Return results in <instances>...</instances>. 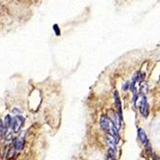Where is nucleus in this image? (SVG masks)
Masks as SVG:
<instances>
[{
	"label": "nucleus",
	"mask_w": 160,
	"mask_h": 160,
	"mask_svg": "<svg viewBox=\"0 0 160 160\" xmlns=\"http://www.w3.org/2000/svg\"><path fill=\"white\" fill-rule=\"evenodd\" d=\"M101 127L103 128L108 135L113 136V137H118V129L115 128L113 123L109 120L108 116L103 115L101 117Z\"/></svg>",
	"instance_id": "f257e3e1"
},
{
	"label": "nucleus",
	"mask_w": 160,
	"mask_h": 160,
	"mask_svg": "<svg viewBox=\"0 0 160 160\" xmlns=\"http://www.w3.org/2000/svg\"><path fill=\"white\" fill-rule=\"evenodd\" d=\"M137 106L139 107L140 112L141 114L144 116V117H148L149 115V105L147 99L144 95H140L137 99Z\"/></svg>",
	"instance_id": "f03ea898"
},
{
	"label": "nucleus",
	"mask_w": 160,
	"mask_h": 160,
	"mask_svg": "<svg viewBox=\"0 0 160 160\" xmlns=\"http://www.w3.org/2000/svg\"><path fill=\"white\" fill-rule=\"evenodd\" d=\"M23 124H24V118L22 117V116H19V115L16 116V117H14L12 119V121L11 128L12 129V132H18L19 130L21 129Z\"/></svg>",
	"instance_id": "7ed1b4c3"
},
{
	"label": "nucleus",
	"mask_w": 160,
	"mask_h": 160,
	"mask_svg": "<svg viewBox=\"0 0 160 160\" xmlns=\"http://www.w3.org/2000/svg\"><path fill=\"white\" fill-rule=\"evenodd\" d=\"M108 117L113 123V125L115 126V128L119 130L120 129V127H121V121H122L120 119V117H119V115H117V113H116L115 111H113V110H109L108 111Z\"/></svg>",
	"instance_id": "20e7f679"
},
{
	"label": "nucleus",
	"mask_w": 160,
	"mask_h": 160,
	"mask_svg": "<svg viewBox=\"0 0 160 160\" xmlns=\"http://www.w3.org/2000/svg\"><path fill=\"white\" fill-rule=\"evenodd\" d=\"M114 101H115V105L118 108V115L120 119L122 120V106H121V100L119 97V94L117 91H114Z\"/></svg>",
	"instance_id": "39448f33"
},
{
	"label": "nucleus",
	"mask_w": 160,
	"mask_h": 160,
	"mask_svg": "<svg viewBox=\"0 0 160 160\" xmlns=\"http://www.w3.org/2000/svg\"><path fill=\"white\" fill-rule=\"evenodd\" d=\"M23 146H24V135H20L14 140V149L20 151L22 150Z\"/></svg>",
	"instance_id": "423d86ee"
},
{
	"label": "nucleus",
	"mask_w": 160,
	"mask_h": 160,
	"mask_svg": "<svg viewBox=\"0 0 160 160\" xmlns=\"http://www.w3.org/2000/svg\"><path fill=\"white\" fill-rule=\"evenodd\" d=\"M137 132H138V137H139L140 141H141L143 144H146V143L148 142V137H147L146 132H144V129L141 128H139L137 129Z\"/></svg>",
	"instance_id": "0eeeda50"
},
{
	"label": "nucleus",
	"mask_w": 160,
	"mask_h": 160,
	"mask_svg": "<svg viewBox=\"0 0 160 160\" xmlns=\"http://www.w3.org/2000/svg\"><path fill=\"white\" fill-rule=\"evenodd\" d=\"M140 93L141 95H144V94H146L148 92V84L147 83H142L140 85Z\"/></svg>",
	"instance_id": "6e6552de"
},
{
	"label": "nucleus",
	"mask_w": 160,
	"mask_h": 160,
	"mask_svg": "<svg viewBox=\"0 0 160 160\" xmlns=\"http://www.w3.org/2000/svg\"><path fill=\"white\" fill-rule=\"evenodd\" d=\"M12 119L11 118V116H10V115H7V116H6V118H5V122H4V125H5L6 128H11V126H12Z\"/></svg>",
	"instance_id": "1a4fd4ad"
},
{
	"label": "nucleus",
	"mask_w": 160,
	"mask_h": 160,
	"mask_svg": "<svg viewBox=\"0 0 160 160\" xmlns=\"http://www.w3.org/2000/svg\"><path fill=\"white\" fill-rule=\"evenodd\" d=\"M5 130H6V127L4 125V122L2 120H0V134H4L5 133Z\"/></svg>",
	"instance_id": "9d476101"
},
{
	"label": "nucleus",
	"mask_w": 160,
	"mask_h": 160,
	"mask_svg": "<svg viewBox=\"0 0 160 160\" xmlns=\"http://www.w3.org/2000/svg\"><path fill=\"white\" fill-rule=\"evenodd\" d=\"M54 30L56 31L57 36H59V35H60V30H59V28H58V25H55V26H54Z\"/></svg>",
	"instance_id": "9b49d317"
},
{
	"label": "nucleus",
	"mask_w": 160,
	"mask_h": 160,
	"mask_svg": "<svg viewBox=\"0 0 160 160\" xmlns=\"http://www.w3.org/2000/svg\"><path fill=\"white\" fill-rule=\"evenodd\" d=\"M128 84H129V82H126V83H125V85L123 86L124 90H127V89L128 88Z\"/></svg>",
	"instance_id": "f8f14e48"
},
{
	"label": "nucleus",
	"mask_w": 160,
	"mask_h": 160,
	"mask_svg": "<svg viewBox=\"0 0 160 160\" xmlns=\"http://www.w3.org/2000/svg\"><path fill=\"white\" fill-rule=\"evenodd\" d=\"M108 160H115V159H114V157H113V156H108Z\"/></svg>",
	"instance_id": "ddd939ff"
}]
</instances>
